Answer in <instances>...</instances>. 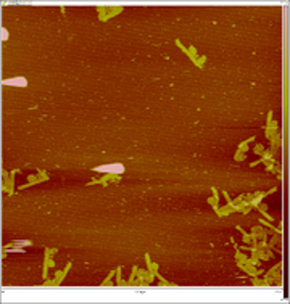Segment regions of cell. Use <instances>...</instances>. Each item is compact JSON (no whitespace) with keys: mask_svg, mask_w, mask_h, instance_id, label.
<instances>
[{"mask_svg":"<svg viewBox=\"0 0 290 304\" xmlns=\"http://www.w3.org/2000/svg\"><path fill=\"white\" fill-rule=\"evenodd\" d=\"M13 245L24 248V246H32V241L31 240H13Z\"/></svg>","mask_w":290,"mask_h":304,"instance_id":"4fadbf2b","label":"cell"},{"mask_svg":"<svg viewBox=\"0 0 290 304\" xmlns=\"http://www.w3.org/2000/svg\"><path fill=\"white\" fill-rule=\"evenodd\" d=\"M3 85H15V87H26L28 85V81L24 77H15V79H5L3 81Z\"/></svg>","mask_w":290,"mask_h":304,"instance_id":"8992f818","label":"cell"},{"mask_svg":"<svg viewBox=\"0 0 290 304\" xmlns=\"http://www.w3.org/2000/svg\"><path fill=\"white\" fill-rule=\"evenodd\" d=\"M239 267L243 270L245 274H248V277H260V275L264 274L263 269H258V267L253 266V264H240Z\"/></svg>","mask_w":290,"mask_h":304,"instance_id":"277c9868","label":"cell"},{"mask_svg":"<svg viewBox=\"0 0 290 304\" xmlns=\"http://www.w3.org/2000/svg\"><path fill=\"white\" fill-rule=\"evenodd\" d=\"M185 55H187L192 61H195V60L198 58V52H197V48L194 47V45H190V47L187 48V53H185Z\"/></svg>","mask_w":290,"mask_h":304,"instance_id":"30bf717a","label":"cell"},{"mask_svg":"<svg viewBox=\"0 0 290 304\" xmlns=\"http://www.w3.org/2000/svg\"><path fill=\"white\" fill-rule=\"evenodd\" d=\"M45 253H47V254H50V256H53V254H57V253H58V248H47Z\"/></svg>","mask_w":290,"mask_h":304,"instance_id":"44dd1931","label":"cell"},{"mask_svg":"<svg viewBox=\"0 0 290 304\" xmlns=\"http://www.w3.org/2000/svg\"><path fill=\"white\" fill-rule=\"evenodd\" d=\"M267 140H269V143H271V151L272 153H277L279 151V148H281V130H277L274 135H272V137L271 139H267Z\"/></svg>","mask_w":290,"mask_h":304,"instance_id":"5b68a950","label":"cell"},{"mask_svg":"<svg viewBox=\"0 0 290 304\" xmlns=\"http://www.w3.org/2000/svg\"><path fill=\"white\" fill-rule=\"evenodd\" d=\"M251 283L255 286H267V285H274V281L271 278H258V277H251Z\"/></svg>","mask_w":290,"mask_h":304,"instance_id":"ba28073f","label":"cell"},{"mask_svg":"<svg viewBox=\"0 0 290 304\" xmlns=\"http://www.w3.org/2000/svg\"><path fill=\"white\" fill-rule=\"evenodd\" d=\"M245 158H247V153H243V151H240V150H237L236 155H234V160H236V161H243Z\"/></svg>","mask_w":290,"mask_h":304,"instance_id":"d6986e66","label":"cell"},{"mask_svg":"<svg viewBox=\"0 0 290 304\" xmlns=\"http://www.w3.org/2000/svg\"><path fill=\"white\" fill-rule=\"evenodd\" d=\"M2 40H3V42L8 40V31H7L5 28H2Z\"/></svg>","mask_w":290,"mask_h":304,"instance_id":"7402d4cb","label":"cell"},{"mask_svg":"<svg viewBox=\"0 0 290 304\" xmlns=\"http://www.w3.org/2000/svg\"><path fill=\"white\" fill-rule=\"evenodd\" d=\"M37 174H39V177L42 179V182H47V180H50L49 174H47L45 171H42V169H37Z\"/></svg>","mask_w":290,"mask_h":304,"instance_id":"ffe728a7","label":"cell"},{"mask_svg":"<svg viewBox=\"0 0 290 304\" xmlns=\"http://www.w3.org/2000/svg\"><path fill=\"white\" fill-rule=\"evenodd\" d=\"M97 10H98V19L105 23L113 16L119 15L122 11V7H98Z\"/></svg>","mask_w":290,"mask_h":304,"instance_id":"7a4b0ae2","label":"cell"},{"mask_svg":"<svg viewBox=\"0 0 290 304\" xmlns=\"http://www.w3.org/2000/svg\"><path fill=\"white\" fill-rule=\"evenodd\" d=\"M205 61H206V56L203 55V56H198V58L194 61V64H195V66H198L200 69H203V68H205Z\"/></svg>","mask_w":290,"mask_h":304,"instance_id":"5bb4252c","label":"cell"},{"mask_svg":"<svg viewBox=\"0 0 290 304\" xmlns=\"http://www.w3.org/2000/svg\"><path fill=\"white\" fill-rule=\"evenodd\" d=\"M264 150H266V148H264V145H263V143H256V145L253 146V153H255V155H258V156H261V153H263Z\"/></svg>","mask_w":290,"mask_h":304,"instance_id":"2e32d148","label":"cell"},{"mask_svg":"<svg viewBox=\"0 0 290 304\" xmlns=\"http://www.w3.org/2000/svg\"><path fill=\"white\" fill-rule=\"evenodd\" d=\"M206 201H208V205L213 206V209H216L219 206V196H210Z\"/></svg>","mask_w":290,"mask_h":304,"instance_id":"9a60e30c","label":"cell"},{"mask_svg":"<svg viewBox=\"0 0 290 304\" xmlns=\"http://www.w3.org/2000/svg\"><path fill=\"white\" fill-rule=\"evenodd\" d=\"M40 182H42V179L39 177V174H31V175H28V184L19 185V187H18V190H24V188H28V187L37 185V184H40Z\"/></svg>","mask_w":290,"mask_h":304,"instance_id":"52a82bcc","label":"cell"},{"mask_svg":"<svg viewBox=\"0 0 290 304\" xmlns=\"http://www.w3.org/2000/svg\"><path fill=\"white\" fill-rule=\"evenodd\" d=\"M237 230L242 233V236H243V243L245 245H251V238H250V233L247 232V230H243L242 227H237Z\"/></svg>","mask_w":290,"mask_h":304,"instance_id":"8fae6325","label":"cell"},{"mask_svg":"<svg viewBox=\"0 0 290 304\" xmlns=\"http://www.w3.org/2000/svg\"><path fill=\"white\" fill-rule=\"evenodd\" d=\"M115 274H116V270L110 272V274H108V277L102 281V286H106V285H111V283H113V280H115Z\"/></svg>","mask_w":290,"mask_h":304,"instance_id":"7c38bea8","label":"cell"},{"mask_svg":"<svg viewBox=\"0 0 290 304\" xmlns=\"http://www.w3.org/2000/svg\"><path fill=\"white\" fill-rule=\"evenodd\" d=\"M44 266H47V267H50V269H55V261L52 259V256L47 254V253H45V262H44Z\"/></svg>","mask_w":290,"mask_h":304,"instance_id":"e0dca14e","label":"cell"},{"mask_svg":"<svg viewBox=\"0 0 290 304\" xmlns=\"http://www.w3.org/2000/svg\"><path fill=\"white\" fill-rule=\"evenodd\" d=\"M95 171H98V172H105V174H122V172H124V166H122L121 163L103 164V166H97Z\"/></svg>","mask_w":290,"mask_h":304,"instance_id":"3957f363","label":"cell"},{"mask_svg":"<svg viewBox=\"0 0 290 304\" xmlns=\"http://www.w3.org/2000/svg\"><path fill=\"white\" fill-rule=\"evenodd\" d=\"M250 142H247V140H243L240 145H239V148L237 150H240V151H243V153H248L250 151V145H248Z\"/></svg>","mask_w":290,"mask_h":304,"instance_id":"ac0fdd59","label":"cell"},{"mask_svg":"<svg viewBox=\"0 0 290 304\" xmlns=\"http://www.w3.org/2000/svg\"><path fill=\"white\" fill-rule=\"evenodd\" d=\"M143 259H145V264H147V269H148V267L152 266V259H150V254H145V257H143Z\"/></svg>","mask_w":290,"mask_h":304,"instance_id":"603a6c76","label":"cell"},{"mask_svg":"<svg viewBox=\"0 0 290 304\" xmlns=\"http://www.w3.org/2000/svg\"><path fill=\"white\" fill-rule=\"evenodd\" d=\"M71 266H73V262L70 261L68 264L65 266V269H61V270H55V277H53V278H47V280H44V285H45V286H58V285L61 283V281L65 280L66 274L70 272Z\"/></svg>","mask_w":290,"mask_h":304,"instance_id":"6da1fadb","label":"cell"},{"mask_svg":"<svg viewBox=\"0 0 290 304\" xmlns=\"http://www.w3.org/2000/svg\"><path fill=\"white\" fill-rule=\"evenodd\" d=\"M272 116H274V113H272V111H269V113H267V119H266V126H267V124H269V122L272 121Z\"/></svg>","mask_w":290,"mask_h":304,"instance_id":"cb8c5ba5","label":"cell"},{"mask_svg":"<svg viewBox=\"0 0 290 304\" xmlns=\"http://www.w3.org/2000/svg\"><path fill=\"white\" fill-rule=\"evenodd\" d=\"M236 261H237V266H240V264H247V261H248V254H245L243 251L237 250V251H236Z\"/></svg>","mask_w":290,"mask_h":304,"instance_id":"9c48e42d","label":"cell"}]
</instances>
